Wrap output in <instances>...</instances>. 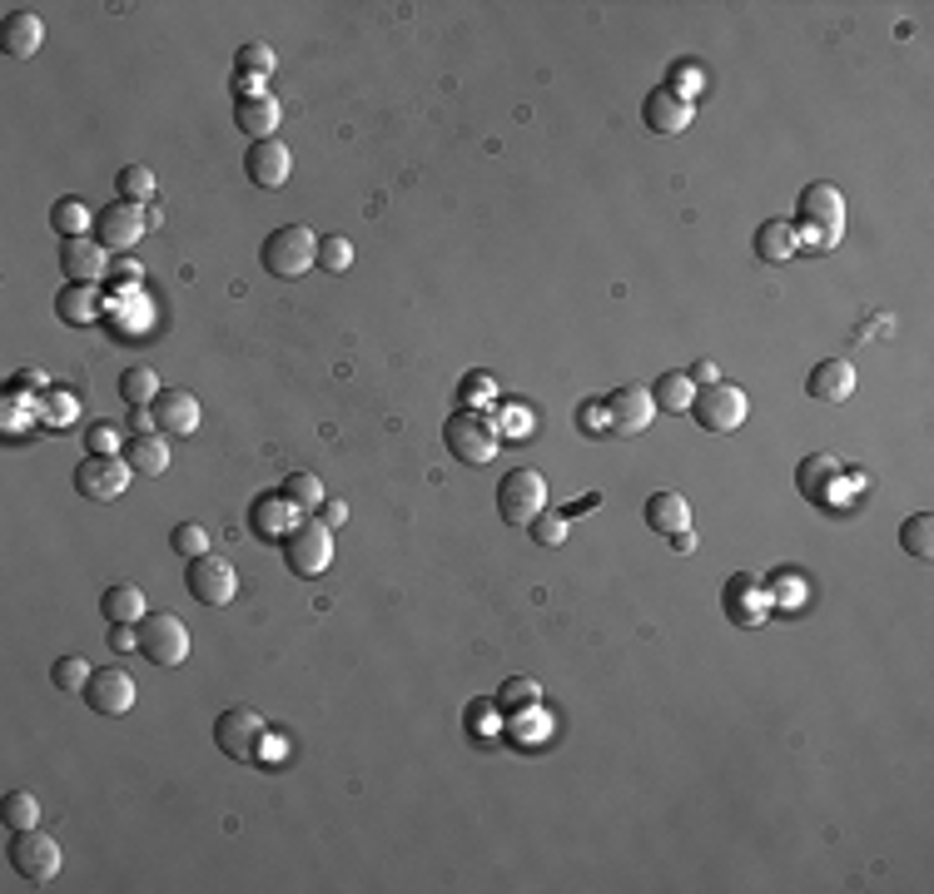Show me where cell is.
<instances>
[{
    "label": "cell",
    "instance_id": "603a6c76",
    "mask_svg": "<svg viewBox=\"0 0 934 894\" xmlns=\"http://www.w3.org/2000/svg\"><path fill=\"white\" fill-rule=\"evenodd\" d=\"M646 527L656 537H676V532L692 527V503L682 493H672V487H662V493L646 497Z\"/></svg>",
    "mask_w": 934,
    "mask_h": 894
},
{
    "label": "cell",
    "instance_id": "2e32d148",
    "mask_svg": "<svg viewBox=\"0 0 934 894\" xmlns=\"http://www.w3.org/2000/svg\"><path fill=\"white\" fill-rule=\"evenodd\" d=\"M289 169H294V155L279 135L274 140H249V149H244V175L259 189H284L289 185Z\"/></svg>",
    "mask_w": 934,
    "mask_h": 894
},
{
    "label": "cell",
    "instance_id": "7dc6e473",
    "mask_svg": "<svg viewBox=\"0 0 934 894\" xmlns=\"http://www.w3.org/2000/svg\"><path fill=\"white\" fill-rule=\"evenodd\" d=\"M503 701H513V706H533V701H537V686H533V681H513V691H507Z\"/></svg>",
    "mask_w": 934,
    "mask_h": 894
},
{
    "label": "cell",
    "instance_id": "60d3db41",
    "mask_svg": "<svg viewBox=\"0 0 934 894\" xmlns=\"http://www.w3.org/2000/svg\"><path fill=\"white\" fill-rule=\"evenodd\" d=\"M234 66H239L244 80H249V74H269L274 70V50L259 46V40H249V46L239 50V60H234Z\"/></svg>",
    "mask_w": 934,
    "mask_h": 894
},
{
    "label": "cell",
    "instance_id": "ac0fdd59",
    "mask_svg": "<svg viewBox=\"0 0 934 894\" xmlns=\"http://www.w3.org/2000/svg\"><path fill=\"white\" fill-rule=\"evenodd\" d=\"M841 483H845V467L835 463L831 453H811V457H801V467H795V487H801V497L815 503V507L835 503V487Z\"/></svg>",
    "mask_w": 934,
    "mask_h": 894
},
{
    "label": "cell",
    "instance_id": "74e56055",
    "mask_svg": "<svg viewBox=\"0 0 934 894\" xmlns=\"http://www.w3.org/2000/svg\"><path fill=\"white\" fill-rule=\"evenodd\" d=\"M348 264H354V244H348L344 234H328V239H318V269L344 274Z\"/></svg>",
    "mask_w": 934,
    "mask_h": 894
},
{
    "label": "cell",
    "instance_id": "4316f807",
    "mask_svg": "<svg viewBox=\"0 0 934 894\" xmlns=\"http://www.w3.org/2000/svg\"><path fill=\"white\" fill-rule=\"evenodd\" d=\"M756 254L766 264H785L791 254H801V239H795V229L785 219H766L756 229Z\"/></svg>",
    "mask_w": 934,
    "mask_h": 894
},
{
    "label": "cell",
    "instance_id": "ba28073f",
    "mask_svg": "<svg viewBox=\"0 0 934 894\" xmlns=\"http://www.w3.org/2000/svg\"><path fill=\"white\" fill-rule=\"evenodd\" d=\"M135 626H140V656H150L155 666L189 662V626L175 612H145Z\"/></svg>",
    "mask_w": 934,
    "mask_h": 894
},
{
    "label": "cell",
    "instance_id": "83f0119b",
    "mask_svg": "<svg viewBox=\"0 0 934 894\" xmlns=\"http://www.w3.org/2000/svg\"><path fill=\"white\" fill-rule=\"evenodd\" d=\"M125 463H130L135 473H145V477H159V473L169 467V438H165V433L135 438L130 447H125Z\"/></svg>",
    "mask_w": 934,
    "mask_h": 894
},
{
    "label": "cell",
    "instance_id": "836d02e7",
    "mask_svg": "<svg viewBox=\"0 0 934 894\" xmlns=\"http://www.w3.org/2000/svg\"><path fill=\"white\" fill-rule=\"evenodd\" d=\"M0 820H6L10 830H36L40 820V801L30 791H10L6 801H0Z\"/></svg>",
    "mask_w": 934,
    "mask_h": 894
},
{
    "label": "cell",
    "instance_id": "8d00e7d4",
    "mask_svg": "<svg viewBox=\"0 0 934 894\" xmlns=\"http://www.w3.org/2000/svg\"><path fill=\"white\" fill-rule=\"evenodd\" d=\"M169 547H175L185 562H195V557H205V552H209V537H205L199 522H179V527L169 532Z\"/></svg>",
    "mask_w": 934,
    "mask_h": 894
},
{
    "label": "cell",
    "instance_id": "ab89813d",
    "mask_svg": "<svg viewBox=\"0 0 934 894\" xmlns=\"http://www.w3.org/2000/svg\"><path fill=\"white\" fill-rule=\"evenodd\" d=\"M85 447L100 457H125V443H120V428L115 423H95L90 433H85Z\"/></svg>",
    "mask_w": 934,
    "mask_h": 894
},
{
    "label": "cell",
    "instance_id": "7bdbcfd3",
    "mask_svg": "<svg viewBox=\"0 0 934 894\" xmlns=\"http://www.w3.org/2000/svg\"><path fill=\"white\" fill-rule=\"evenodd\" d=\"M110 652H140V626L135 622H110Z\"/></svg>",
    "mask_w": 934,
    "mask_h": 894
},
{
    "label": "cell",
    "instance_id": "e575fe53",
    "mask_svg": "<svg viewBox=\"0 0 934 894\" xmlns=\"http://www.w3.org/2000/svg\"><path fill=\"white\" fill-rule=\"evenodd\" d=\"M50 224H56L60 239H85V224H90V209L80 205V199H56V209H50Z\"/></svg>",
    "mask_w": 934,
    "mask_h": 894
},
{
    "label": "cell",
    "instance_id": "5bb4252c",
    "mask_svg": "<svg viewBox=\"0 0 934 894\" xmlns=\"http://www.w3.org/2000/svg\"><path fill=\"white\" fill-rule=\"evenodd\" d=\"M602 413H607V433H646L656 418V403H652V388L642 383H626V388L607 393L602 398Z\"/></svg>",
    "mask_w": 934,
    "mask_h": 894
},
{
    "label": "cell",
    "instance_id": "484cf974",
    "mask_svg": "<svg viewBox=\"0 0 934 894\" xmlns=\"http://www.w3.org/2000/svg\"><path fill=\"white\" fill-rule=\"evenodd\" d=\"M100 612H105V622H140V616L150 612V602H145L140 587L115 582V587H105V596H100Z\"/></svg>",
    "mask_w": 934,
    "mask_h": 894
},
{
    "label": "cell",
    "instance_id": "b9f144b4",
    "mask_svg": "<svg viewBox=\"0 0 934 894\" xmlns=\"http://www.w3.org/2000/svg\"><path fill=\"white\" fill-rule=\"evenodd\" d=\"M527 532H533V542H537V547H562V542H567V517H552V513H543V517H537Z\"/></svg>",
    "mask_w": 934,
    "mask_h": 894
},
{
    "label": "cell",
    "instance_id": "d4e9b609",
    "mask_svg": "<svg viewBox=\"0 0 934 894\" xmlns=\"http://www.w3.org/2000/svg\"><path fill=\"white\" fill-rule=\"evenodd\" d=\"M100 314H105V304H100V289H95V284H66V289L56 294V318H60V324L85 328V324H95Z\"/></svg>",
    "mask_w": 934,
    "mask_h": 894
},
{
    "label": "cell",
    "instance_id": "9c48e42d",
    "mask_svg": "<svg viewBox=\"0 0 934 894\" xmlns=\"http://www.w3.org/2000/svg\"><path fill=\"white\" fill-rule=\"evenodd\" d=\"M721 606H726L731 626L751 632V626H761L771 612H776V596H771L766 577H756V572H736V577L726 582V592H721Z\"/></svg>",
    "mask_w": 934,
    "mask_h": 894
},
{
    "label": "cell",
    "instance_id": "d590c367",
    "mask_svg": "<svg viewBox=\"0 0 934 894\" xmlns=\"http://www.w3.org/2000/svg\"><path fill=\"white\" fill-rule=\"evenodd\" d=\"M115 185H120V199H130V205H145L155 195V175L145 165H125Z\"/></svg>",
    "mask_w": 934,
    "mask_h": 894
},
{
    "label": "cell",
    "instance_id": "30bf717a",
    "mask_svg": "<svg viewBox=\"0 0 934 894\" xmlns=\"http://www.w3.org/2000/svg\"><path fill=\"white\" fill-rule=\"evenodd\" d=\"M10 870L26 885H50L60 875V845L46 830H16V840H10Z\"/></svg>",
    "mask_w": 934,
    "mask_h": 894
},
{
    "label": "cell",
    "instance_id": "cb8c5ba5",
    "mask_svg": "<svg viewBox=\"0 0 934 894\" xmlns=\"http://www.w3.org/2000/svg\"><path fill=\"white\" fill-rule=\"evenodd\" d=\"M46 40V26H40L36 10H10L6 16V30H0V46H6L10 60H30Z\"/></svg>",
    "mask_w": 934,
    "mask_h": 894
},
{
    "label": "cell",
    "instance_id": "52a82bcc",
    "mask_svg": "<svg viewBox=\"0 0 934 894\" xmlns=\"http://www.w3.org/2000/svg\"><path fill=\"white\" fill-rule=\"evenodd\" d=\"M264 736H269V721L249 706H229L225 716L215 721V745L239 765H254L264 755Z\"/></svg>",
    "mask_w": 934,
    "mask_h": 894
},
{
    "label": "cell",
    "instance_id": "7c38bea8",
    "mask_svg": "<svg viewBox=\"0 0 934 894\" xmlns=\"http://www.w3.org/2000/svg\"><path fill=\"white\" fill-rule=\"evenodd\" d=\"M130 473L135 467L125 463V457H100L90 453L85 463L76 467V493L90 497V503H115V497L130 487Z\"/></svg>",
    "mask_w": 934,
    "mask_h": 894
},
{
    "label": "cell",
    "instance_id": "f907efd6",
    "mask_svg": "<svg viewBox=\"0 0 934 894\" xmlns=\"http://www.w3.org/2000/svg\"><path fill=\"white\" fill-rule=\"evenodd\" d=\"M672 547H676V552H696V532H692V527H686V532H676V537H672Z\"/></svg>",
    "mask_w": 934,
    "mask_h": 894
},
{
    "label": "cell",
    "instance_id": "d6a6232c",
    "mask_svg": "<svg viewBox=\"0 0 934 894\" xmlns=\"http://www.w3.org/2000/svg\"><path fill=\"white\" fill-rule=\"evenodd\" d=\"M289 513H294V507L284 503V497H259V503H254V532H259L264 542L284 537V532H289V527H284V522H289Z\"/></svg>",
    "mask_w": 934,
    "mask_h": 894
},
{
    "label": "cell",
    "instance_id": "f546056e",
    "mask_svg": "<svg viewBox=\"0 0 934 894\" xmlns=\"http://www.w3.org/2000/svg\"><path fill=\"white\" fill-rule=\"evenodd\" d=\"M279 497L294 507V513H318L328 493H324V483H318L314 473H294L289 483H284V493H279Z\"/></svg>",
    "mask_w": 934,
    "mask_h": 894
},
{
    "label": "cell",
    "instance_id": "8fae6325",
    "mask_svg": "<svg viewBox=\"0 0 934 894\" xmlns=\"http://www.w3.org/2000/svg\"><path fill=\"white\" fill-rule=\"evenodd\" d=\"M185 587H189V596H195L199 606H229L234 596H239V572L229 567L225 557H215V552H205V557H195L185 567Z\"/></svg>",
    "mask_w": 934,
    "mask_h": 894
},
{
    "label": "cell",
    "instance_id": "277c9868",
    "mask_svg": "<svg viewBox=\"0 0 934 894\" xmlns=\"http://www.w3.org/2000/svg\"><path fill=\"white\" fill-rule=\"evenodd\" d=\"M443 447H448L458 463H493L497 457V428L487 413H473V408H458L448 423H443Z\"/></svg>",
    "mask_w": 934,
    "mask_h": 894
},
{
    "label": "cell",
    "instance_id": "bcb514c9",
    "mask_svg": "<svg viewBox=\"0 0 934 894\" xmlns=\"http://www.w3.org/2000/svg\"><path fill=\"white\" fill-rule=\"evenodd\" d=\"M130 428H135V438H150V433H159L150 408H130Z\"/></svg>",
    "mask_w": 934,
    "mask_h": 894
},
{
    "label": "cell",
    "instance_id": "681fc988",
    "mask_svg": "<svg viewBox=\"0 0 934 894\" xmlns=\"http://www.w3.org/2000/svg\"><path fill=\"white\" fill-rule=\"evenodd\" d=\"M686 378H692L696 388H706V383H716V364H711V358H700V364H692V372H686Z\"/></svg>",
    "mask_w": 934,
    "mask_h": 894
},
{
    "label": "cell",
    "instance_id": "9a60e30c",
    "mask_svg": "<svg viewBox=\"0 0 934 894\" xmlns=\"http://www.w3.org/2000/svg\"><path fill=\"white\" fill-rule=\"evenodd\" d=\"M85 706L95 711V716H130L135 711V676L120 666H105L90 676V686H85Z\"/></svg>",
    "mask_w": 934,
    "mask_h": 894
},
{
    "label": "cell",
    "instance_id": "d6986e66",
    "mask_svg": "<svg viewBox=\"0 0 934 894\" xmlns=\"http://www.w3.org/2000/svg\"><path fill=\"white\" fill-rule=\"evenodd\" d=\"M150 413H155V428L165 433V438H189V433L199 428V398L189 388H165L150 403Z\"/></svg>",
    "mask_w": 934,
    "mask_h": 894
},
{
    "label": "cell",
    "instance_id": "4dcf8cb0",
    "mask_svg": "<svg viewBox=\"0 0 934 894\" xmlns=\"http://www.w3.org/2000/svg\"><path fill=\"white\" fill-rule=\"evenodd\" d=\"M159 393H165V388H159L155 368H125L120 372V398L130 403V408H150Z\"/></svg>",
    "mask_w": 934,
    "mask_h": 894
},
{
    "label": "cell",
    "instance_id": "44dd1931",
    "mask_svg": "<svg viewBox=\"0 0 934 894\" xmlns=\"http://www.w3.org/2000/svg\"><path fill=\"white\" fill-rule=\"evenodd\" d=\"M60 269H66V284H95L110 269L105 244L100 239H66L60 244Z\"/></svg>",
    "mask_w": 934,
    "mask_h": 894
},
{
    "label": "cell",
    "instance_id": "8992f818",
    "mask_svg": "<svg viewBox=\"0 0 934 894\" xmlns=\"http://www.w3.org/2000/svg\"><path fill=\"white\" fill-rule=\"evenodd\" d=\"M692 418L706 433H736L741 423L751 418V398H746V388L716 378V383H706V388L692 398Z\"/></svg>",
    "mask_w": 934,
    "mask_h": 894
},
{
    "label": "cell",
    "instance_id": "c3c4849f",
    "mask_svg": "<svg viewBox=\"0 0 934 894\" xmlns=\"http://www.w3.org/2000/svg\"><path fill=\"white\" fill-rule=\"evenodd\" d=\"M110 274H115L120 284H140V274H145V269H140L135 259H115V264H110Z\"/></svg>",
    "mask_w": 934,
    "mask_h": 894
},
{
    "label": "cell",
    "instance_id": "ee69618b",
    "mask_svg": "<svg viewBox=\"0 0 934 894\" xmlns=\"http://www.w3.org/2000/svg\"><path fill=\"white\" fill-rule=\"evenodd\" d=\"M577 428L582 433H607V413H602V403H582V413H577Z\"/></svg>",
    "mask_w": 934,
    "mask_h": 894
},
{
    "label": "cell",
    "instance_id": "6da1fadb",
    "mask_svg": "<svg viewBox=\"0 0 934 894\" xmlns=\"http://www.w3.org/2000/svg\"><path fill=\"white\" fill-rule=\"evenodd\" d=\"M795 239H811V249H835L845 234V195L835 185H825V179H815V185L801 189V199H795Z\"/></svg>",
    "mask_w": 934,
    "mask_h": 894
},
{
    "label": "cell",
    "instance_id": "f1b7e54d",
    "mask_svg": "<svg viewBox=\"0 0 934 894\" xmlns=\"http://www.w3.org/2000/svg\"><path fill=\"white\" fill-rule=\"evenodd\" d=\"M692 398H696V383L686 378V372H662L656 378V388H652V403H656V413H692Z\"/></svg>",
    "mask_w": 934,
    "mask_h": 894
},
{
    "label": "cell",
    "instance_id": "f6af8a7d",
    "mask_svg": "<svg viewBox=\"0 0 934 894\" xmlns=\"http://www.w3.org/2000/svg\"><path fill=\"white\" fill-rule=\"evenodd\" d=\"M318 522H324V527H344V522H348V507L334 503V497H324V507H318Z\"/></svg>",
    "mask_w": 934,
    "mask_h": 894
},
{
    "label": "cell",
    "instance_id": "ffe728a7",
    "mask_svg": "<svg viewBox=\"0 0 934 894\" xmlns=\"http://www.w3.org/2000/svg\"><path fill=\"white\" fill-rule=\"evenodd\" d=\"M234 125H239L249 140H274L279 130V100L274 95H234Z\"/></svg>",
    "mask_w": 934,
    "mask_h": 894
},
{
    "label": "cell",
    "instance_id": "816d5d0a",
    "mask_svg": "<svg viewBox=\"0 0 934 894\" xmlns=\"http://www.w3.org/2000/svg\"><path fill=\"white\" fill-rule=\"evenodd\" d=\"M467 398H487V378H473V383H463V403Z\"/></svg>",
    "mask_w": 934,
    "mask_h": 894
},
{
    "label": "cell",
    "instance_id": "1f68e13d",
    "mask_svg": "<svg viewBox=\"0 0 934 894\" xmlns=\"http://www.w3.org/2000/svg\"><path fill=\"white\" fill-rule=\"evenodd\" d=\"M900 547H905L915 562H930V557H934V517H930V513H915V517H910L905 527H900Z\"/></svg>",
    "mask_w": 934,
    "mask_h": 894
},
{
    "label": "cell",
    "instance_id": "7402d4cb",
    "mask_svg": "<svg viewBox=\"0 0 934 894\" xmlns=\"http://www.w3.org/2000/svg\"><path fill=\"white\" fill-rule=\"evenodd\" d=\"M805 393H811L815 403H845L855 393V368L845 364V358H825V364L811 368V378H805Z\"/></svg>",
    "mask_w": 934,
    "mask_h": 894
},
{
    "label": "cell",
    "instance_id": "e0dca14e",
    "mask_svg": "<svg viewBox=\"0 0 934 894\" xmlns=\"http://www.w3.org/2000/svg\"><path fill=\"white\" fill-rule=\"evenodd\" d=\"M642 125L652 135H682V130H692V100H682L672 85H656V90H646V100H642Z\"/></svg>",
    "mask_w": 934,
    "mask_h": 894
},
{
    "label": "cell",
    "instance_id": "5b68a950",
    "mask_svg": "<svg viewBox=\"0 0 934 894\" xmlns=\"http://www.w3.org/2000/svg\"><path fill=\"white\" fill-rule=\"evenodd\" d=\"M497 513L513 527H533L547 513V477L533 467H513V473L497 483Z\"/></svg>",
    "mask_w": 934,
    "mask_h": 894
},
{
    "label": "cell",
    "instance_id": "4fadbf2b",
    "mask_svg": "<svg viewBox=\"0 0 934 894\" xmlns=\"http://www.w3.org/2000/svg\"><path fill=\"white\" fill-rule=\"evenodd\" d=\"M150 209L145 205H130V199H115L110 209H100L95 215V234H100L105 249H135V244L150 234Z\"/></svg>",
    "mask_w": 934,
    "mask_h": 894
},
{
    "label": "cell",
    "instance_id": "f35d334b",
    "mask_svg": "<svg viewBox=\"0 0 934 894\" xmlns=\"http://www.w3.org/2000/svg\"><path fill=\"white\" fill-rule=\"evenodd\" d=\"M90 676H95V670L85 666L80 656H60V662L50 666V681H56L60 691H85V686H90Z\"/></svg>",
    "mask_w": 934,
    "mask_h": 894
},
{
    "label": "cell",
    "instance_id": "3957f363",
    "mask_svg": "<svg viewBox=\"0 0 934 894\" xmlns=\"http://www.w3.org/2000/svg\"><path fill=\"white\" fill-rule=\"evenodd\" d=\"M259 259L274 279H304L318 264V234L309 224H284V229H274L269 239H264Z\"/></svg>",
    "mask_w": 934,
    "mask_h": 894
},
{
    "label": "cell",
    "instance_id": "7a4b0ae2",
    "mask_svg": "<svg viewBox=\"0 0 934 894\" xmlns=\"http://www.w3.org/2000/svg\"><path fill=\"white\" fill-rule=\"evenodd\" d=\"M284 567L294 572L299 582L324 577L334 567V527H324L318 517H299L289 532H284Z\"/></svg>",
    "mask_w": 934,
    "mask_h": 894
}]
</instances>
